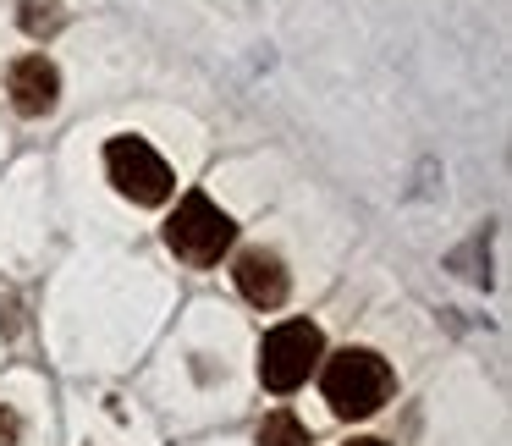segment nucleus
Wrapping results in <instances>:
<instances>
[{
    "label": "nucleus",
    "instance_id": "nucleus-1",
    "mask_svg": "<svg viewBox=\"0 0 512 446\" xmlns=\"http://www.w3.org/2000/svg\"><path fill=\"white\" fill-rule=\"evenodd\" d=\"M391 386H397V375H391V364L375 347H342V353L325 358V375H320V391L336 419H369V413H380Z\"/></svg>",
    "mask_w": 512,
    "mask_h": 446
},
{
    "label": "nucleus",
    "instance_id": "nucleus-2",
    "mask_svg": "<svg viewBox=\"0 0 512 446\" xmlns=\"http://www.w3.org/2000/svg\"><path fill=\"white\" fill-rule=\"evenodd\" d=\"M232 237H237L232 215H226L221 204L210 199V193H188V199L171 210V221H166L171 254H177L182 265H193V270L221 265V254L232 248Z\"/></svg>",
    "mask_w": 512,
    "mask_h": 446
},
{
    "label": "nucleus",
    "instance_id": "nucleus-3",
    "mask_svg": "<svg viewBox=\"0 0 512 446\" xmlns=\"http://www.w3.org/2000/svg\"><path fill=\"white\" fill-rule=\"evenodd\" d=\"M320 358H325L320 325L287 320V325H276V331H265V342H259V380L287 397V391H298L303 380L320 369Z\"/></svg>",
    "mask_w": 512,
    "mask_h": 446
},
{
    "label": "nucleus",
    "instance_id": "nucleus-4",
    "mask_svg": "<svg viewBox=\"0 0 512 446\" xmlns=\"http://www.w3.org/2000/svg\"><path fill=\"white\" fill-rule=\"evenodd\" d=\"M105 171H111L116 193H122V199H133V204H144V210L166 204L171 188H177L171 166L144 144V138H133V133H122V138H111V144H105Z\"/></svg>",
    "mask_w": 512,
    "mask_h": 446
},
{
    "label": "nucleus",
    "instance_id": "nucleus-5",
    "mask_svg": "<svg viewBox=\"0 0 512 446\" xmlns=\"http://www.w3.org/2000/svg\"><path fill=\"white\" fill-rule=\"evenodd\" d=\"M232 281L254 309H281L287 292H292L287 265H281V254H270V248H243L237 265H232Z\"/></svg>",
    "mask_w": 512,
    "mask_h": 446
},
{
    "label": "nucleus",
    "instance_id": "nucleus-6",
    "mask_svg": "<svg viewBox=\"0 0 512 446\" xmlns=\"http://www.w3.org/2000/svg\"><path fill=\"white\" fill-rule=\"evenodd\" d=\"M6 94H12V105L23 116H50V111H56V100H61L56 61H45V56L12 61V72H6Z\"/></svg>",
    "mask_w": 512,
    "mask_h": 446
},
{
    "label": "nucleus",
    "instance_id": "nucleus-7",
    "mask_svg": "<svg viewBox=\"0 0 512 446\" xmlns=\"http://www.w3.org/2000/svg\"><path fill=\"white\" fill-rule=\"evenodd\" d=\"M17 23H23L28 39H50L67 23V12H61V0H23V6H17Z\"/></svg>",
    "mask_w": 512,
    "mask_h": 446
},
{
    "label": "nucleus",
    "instance_id": "nucleus-8",
    "mask_svg": "<svg viewBox=\"0 0 512 446\" xmlns=\"http://www.w3.org/2000/svg\"><path fill=\"white\" fill-rule=\"evenodd\" d=\"M259 446H309V430H303L292 413H270L259 424Z\"/></svg>",
    "mask_w": 512,
    "mask_h": 446
},
{
    "label": "nucleus",
    "instance_id": "nucleus-9",
    "mask_svg": "<svg viewBox=\"0 0 512 446\" xmlns=\"http://www.w3.org/2000/svg\"><path fill=\"white\" fill-rule=\"evenodd\" d=\"M17 441H23V419L12 408H0V446H17Z\"/></svg>",
    "mask_w": 512,
    "mask_h": 446
},
{
    "label": "nucleus",
    "instance_id": "nucleus-10",
    "mask_svg": "<svg viewBox=\"0 0 512 446\" xmlns=\"http://www.w3.org/2000/svg\"><path fill=\"white\" fill-rule=\"evenodd\" d=\"M347 446H386V441H347Z\"/></svg>",
    "mask_w": 512,
    "mask_h": 446
}]
</instances>
